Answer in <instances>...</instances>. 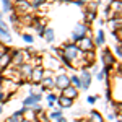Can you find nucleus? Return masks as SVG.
Returning a JSON list of instances; mask_svg holds the SVG:
<instances>
[{
    "label": "nucleus",
    "instance_id": "nucleus-1",
    "mask_svg": "<svg viewBox=\"0 0 122 122\" xmlns=\"http://www.w3.org/2000/svg\"><path fill=\"white\" fill-rule=\"evenodd\" d=\"M78 56H80V47L76 44H67L65 49L62 51V57L67 59V60H73Z\"/></svg>",
    "mask_w": 122,
    "mask_h": 122
},
{
    "label": "nucleus",
    "instance_id": "nucleus-2",
    "mask_svg": "<svg viewBox=\"0 0 122 122\" xmlns=\"http://www.w3.org/2000/svg\"><path fill=\"white\" fill-rule=\"evenodd\" d=\"M86 33H88V28L85 26L83 23H80V25H76V28L73 29V34H72V39L75 41V42H78L80 39L83 38V36H86Z\"/></svg>",
    "mask_w": 122,
    "mask_h": 122
},
{
    "label": "nucleus",
    "instance_id": "nucleus-3",
    "mask_svg": "<svg viewBox=\"0 0 122 122\" xmlns=\"http://www.w3.org/2000/svg\"><path fill=\"white\" fill-rule=\"evenodd\" d=\"M78 47H80V51H85V52H88V51H91L93 49V41L90 36H83V38L78 41Z\"/></svg>",
    "mask_w": 122,
    "mask_h": 122
},
{
    "label": "nucleus",
    "instance_id": "nucleus-4",
    "mask_svg": "<svg viewBox=\"0 0 122 122\" xmlns=\"http://www.w3.org/2000/svg\"><path fill=\"white\" fill-rule=\"evenodd\" d=\"M54 81H56V86H57V88L64 90V88H67V86L70 85V78H68V76H67L65 73H60V75L57 76Z\"/></svg>",
    "mask_w": 122,
    "mask_h": 122
},
{
    "label": "nucleus",
    "instance_id": "nucleus-5",
    "mask_svg": "<svg viewBox=\"0 0 122 122\" xmlns=\"http://www.w3.org/2000/svg\"><path fill=\"white\" fill-rule=\"evenodd\" d=\"M31 80L34 81V83H38L42 80V76H44V70H42V67H38V68H33L31 70Z\"/></svg>",
    "mask_w": 122,
    "mask_h": 122
},
{
    "label": "nucleus",
    "instance_id": "nucleus-6",
    "mask_svg": "<svg viewBox=\"0 0 122 122\" xmlns=\"http://www.w3.org/2000/svg\"><path fill=\"white\" fill-rule=\"evenodd\" d=\"M80 81H81V88L83 90H86L88 86H90V83H91V75H90V72H81V76H80Z\"/></svg>",
    "mask_w": 122,
    "mask_h": 122
},
{
    "label": "nucleus",
    "instance_id": "nucleus-7",
    "mask_svg": "<svg viewBox=\"0 0 122 122\" xmlns=\"http://www.w3.org/2000/svg\"><path fill=\"white\" fill-rule=\"evenodd\" d=\"M39 99H41V94H34V93H31L25 99V106H31V104H36V103H39Z\"/></svg>",
    "mask_w": 122,
    "mask_h": 122
},
{
    "label": "nucleus",
    "instance_id": "nucleus-8",
    "mask_svg": "<svg viewBox=\"0 0 122 122\" xmlns=\"http://www.w3.org/2000/svg\"><path fill=\"white\" fill-rule=\"evenodd\" d=\"M103 62H104V65H106V67H111L114 64V57L111 56L109 51H104V52H103Z\"/></svg>",
    "mask_w": 122,
    "mask_h": 122
},
{
    "label": "nucleus",
    "instance_id": "nucleus-9",
    "mask_svg": "<svg viewBox=\"0 0 122 122\" xmlns=\"http://www.w3.org/2000/svg\"><path fill=\"white\" fill-rule=\"evenodd\" d=\"M16 7H18L20 11H29L31 3H29V2H26V0H18V2H16Z\"/></svg>",
    "mask_w": 122,
    "mask_h": 122
},
{
    "label": "nucleus",
    "instance_id": "nucleus-10",
    "mask_svg": "<svg viewBox=\"0 0 122 122\" xmlns=\"http://www.w3.org/2000/svg\"><path fill=\"white\" fill-rule=\"evenodd\" d=\"M64 96H67V98H75L76 96V88L68 85L67 88H64Z\"/></svg>",
    "mask_w": 122,
    "mask_h": 122
},
{
    "label": "nucleus",
    "instance_id": "nucleus-11",
    "mask_svg": "<svg viewBox=\"0 0 122 122\" xmlns=\"http://www.w3.org/2000/svg\"><path fill=\"white\" fill-rule=\"evenodd\" d=\"M42 36L46 38V41H47V42H52V41H54V29H52V28H47V29H44Z\"/></svg>",
    "mask_w": 122,
    "mask_h": 122
},
{
    "label": "nucleus",
    "instance_id": "nucleus-12",
    "mask_svg": "<svg viewBox=\"0 0 122 122\" xmlns=\"http://www.w3.org/2000/svg\"><path fill=\"white\" fill-rule=\"evenodd\" d=\"M59 104H60L62 107H70V106H72V98L60 96V98H59Z\"/></svg>",
    "mask_w": 122,
    "mask_h": 122
},
{
    "label": "nucleus",
    "instance_id": "nucleus-13",
    "mask_svg": "<svg viewBox=\"0 0 122 122\" xmlns=\"http://www.w3.org/2000/svg\"><path fill=\"white\" fill-rule=\"evenodd\" d=\"M41 81H42V85H44L42 88H52V86H56V81H54L51 76H46V78L42 76V80H41Z\"/></svg>",
    "mask_w": 122,
    "mask_h": 122
},
{
    "label": "nucleus",
    "instance_id": "nucleus-14",
    "mask_svg": "<svg viewBox=\"0 0 122 122\" xmlns=\"http://www.w3.org/2000/svg\"><path fill=\"white\" fill-rule=\"evenodd\" d=\"M10 64V56L8 54H2L0 56V68H5Z\"/></svg>",
    "mask_w": 122,
    "mask_h": 122
},
{
    "label": "nucleus",
    "instance_id": "nucleus-15",
    "mask_svg": "<svg viewBox=\"0 0 122 122\" xmlns=\"http://www.w3.org/2000/svg\"><path fill=\"white\" fill-rule=\"evenodd\" d=\"M0 39L7 41V42H10V41H11V36H10L8 29H3V28H0Z\"/></svg>",
    "mask_w": 122,
    "mask_h": 122
},
{
    "label": "nucleus",
    "instance_id": "nucleus-16",
    "mask_svg": "<svg viewBox=\"0 0 122 122\" xmlns=\"http://www.w3.org/2000/svg\"><path fill=\"white\" fill-rule=\"evenodd\" d=\"M90 122H103V117L99 116V112L91 111V114H90Z\"/></svg>",
    "mask_w": 122,
    "mask_h": 122
},
{
    "label": "nucleus",
    "instance_id": "nucleus-17",
    "mask_svg": "<svg viewBox=\"0 0 122 122\" xmlns=\"http://www.w3.org/2000/svg\"><path fill=\"white\" fill-rule=\"evenodd\" d=\"M70 83L73 85L75 88H81V81H80V76H76V75H73L72 78H70Z\"/></svg>",
    "mask_w": 122,
    "mask_h": 122
},
{
    "label": "nucleus",
    "instance_id": "nucleus-18",
    "mask_svg": "<svg viewBox=\"0 0 122 122\" xmlns=\"http://www.w3.org/2000/svg\"><path fill=\"white\" fill-rule=\"evenodd\" d=\"M13 62H15V64H21V62H23V52H20V51H15Z\"/></svg>",
    "mask_w": 122,
    "mask_h": 122
},
{
    "label": "nucleus",
    "instance_id": "nucleus-19",
    "mask_svg": "<svg viewBox=\"0 0 122 122\" xmlns=\"http://www.w3.org/2000/svg\"><path fill=\"white\" fill-rule=\"evenodd\" d=\"M104 42V33L103 31H98V36H96V46H103Z\"/></svg>",
    "mask_w": 122,
    "mask_h": 122
},
{
    "label": "nucleus",
    "instance_id": "nucleus-20",
    "mask_svg": "<svg viewBox=\"0 0 122 122\" xmlns=\"http://www.w3.org/2000/svg\"><path fill=\"white\" fill-rule=\"evenodd\" d=\"M94 16H96V13H94V8H91V10H88V11H86V21H88V23H90V21H93Z\"/></svg>",
    "mask_w": 122,
    "mask_h": 122
},
{
    "label": "nucleus",
    "instance_id": "nucleus-21",
    "mask_svg": "<svg viewBox=\"0 0 122 122\" xmlns=\"http://www.w3.org/2000/svg\"><path fill=\"white\" fill-rule=\"evenodd\" d=\"M34 28H36V31H38L39 36H42V33H44V29H46L42 23H36V25H34Z\"/></svg>",
    "mask_w": 122,
    "mask_h": 122
},
{
    "label": "nucleus",
    "instance_id": "nucleus-22",
    "mask_svg": "<svg viewBox=\"0 0 122 122\" xmlns=\"http://www.w3.org/2000/svg\"><path fill=\"white\" fill-rule=\"evenodd\" d=\"M31 70H33V68H31L29 65H21V72H23V75L29 76V75H31Z\"/></svg>",
    "mask_w": 122,
    "mask_h": 122
},
{
    "label": "nucleus",
    "instance_id": "nucleus-23",
    "mask_svg": "<svg viewBox=\"0 0 122 122\" xmlns=\"http://www.w3.org/2000/svg\"><path fill=\"white\" fill-rule=\"evenodd\" d=\"M2 3H3V11H10L11 10V2L10 0H2Z\"/></svg>",
    "mask_w": 122,
    "mask_h": 122
},
{
    "label": "nucleus",
    "instance_id": "nucleus-24",
    "mask_svg": "<svg viewBox=\"0 0 122 122\" xmlns=\"http://www.w3.org/2000/svg\"><path fill=\"white\" fill-rule=\"evenodd\" d=\"M44 2H46V0H34V2L31 3V8H38V7H41Z\"/></svg>",
    "mask_w": 122,
    "mask_h": 122
},
{
    "label": "nucleus",
    "instance_id": "nucleus-25",
    "mask_svg": "<svg viewBox=\"0 0 122 122\" xmlns=\"http://www.w3.org/2000/svg\"><path fill=\"white\" fill-rule=\"evenodd\" d=\"M56 99H57V98H56V94H52V93H49V94H47V101H49V106H52Z\"/></svg>",
    "mask_w": 122,
    "mask_h": 122
},
{
    "label": "nucleus",
    "instance_id": "nucleus-26",
    "mask_svg": "<svg viewBox=\"0 0 122 122\" xmlns=\"http://www.w3.org/2000/svg\"><path fill=\"white\" fill-rule=\"evenodd\" d=\"M112 8L116 10V11H121V0H117V2H114V3H112Z\"/></svg>",
    "mask_w": 122,
    "mask_h": 122
},
{
    "label": "nucleus",
    "instance_id": "nucleus-27",
    "mask_svg": "<svg viewBox=\"0 0 122 122\" xmlns=\"http://www.w3.org/2000/svg\"><path fill=\"white\" fill-rule=\"evenodd\" d=\"M59 116H62V112H60V111H54V112H51L49 117H51V119H57Z\"/></svg>",
    "mask_w": 122,
    "mask_h": 122
},
{
    "label": "nucleus",
    "instance_id": "nucleus-28",
    "mask_svg": "<svg viewBox=\"0 0 122 122\" xmlns=\"http://www.w3.org/2000/svg\"><path fill=\"white\" fill-rule=\"evenodd\" d=\"M23 41H26V42H33V36H29V34H23Z\"/></svg>",
    "mask_w": 122,
    "mask_h": 122
},
{
    "label": "nucleus",
    "instance_id": "nucleus-29",
    "mask_svg": "<svg viewBox=\"0 0 122 122\" xmlns=\"http://www.w3.org/2000/svg\"><path fill=\"white\" fill-rule=\"evenodd\" d=\"M116 54H117V57H121V56H122V51H121V44H117V46H116Z\"/></svg>",
    "mask_w": 122,
    "mask_h": 122
},
{
    "label": "nucleus",
    "instance_id": "nucleus-30",
    "mask_svg": "<svg viewBox=\"0 0 122 122\" xmlns=\"http://www.w3.org/2000/svg\"><path fill=\"white\" fill-rule=\"evenodd\" d=\"M16 21H18L16 15H11V16H10V23H16Z\"/></svg>",
    "mask_w": 122,
    "mask_h": 122
},
{
    "label": "nucleus",
    "instance_id": "nucleus-31",
    "mask_svg": "<svg viewBox=\"0 0 122 122\" xmlns=\"http://www.w3.org/2000/svg\"><path fill=\"white\" fill-rule=\"evenodd\" d=\"M94 101H96V96H88V103L90 104H93Z\"/></svg>",
    "mask_w": 122,
    "mask_h": 122
},
{
    "label": "nucleus",
    "instance_id": "nucleus-32",
    "mask_svg": "<svg viewBox=\"0 0 122 122\" xmlns=\"http://www.w3.org/2000/svg\"><path fill=\"white\" fill-rule=\"evenodd\" d=\"M57 119H59V122H67L65 119H64V117H62V116H59V117H57Z\"/></svg>",
    "mask_w": 122,
    "mask_h": 122
},
{
    "label": "nucleus",
    "instance_id": "nucleus-33",
    "mask_svg": "<svg viewBox=\"0 0 122 122\" xmlns=\"http://www.w3.org/2000/svg\"><path fill=\"white\" fill-rule=\"evenodd\" d=\"M59 2H62V3H70V2H73V0H59Z\"/></svg>",
    "mask_w": 122,
    "mask_h": 122
},
{
    "label": "nucleus",
    "instance_id": "nucleus-34",
    "mask_svg": "<svg viewBox=\"0 0 122 122\" xmlns=\"http://www.w3.org/2000/svg\"><path fill=\"white\" fill-rule=\"evenodd\" d=\"M0 101H3V93H0Z\"/></svg>",
    "mask_w": 122,
    "mask_h": 122
},
{
    "label": "nucleus",
    "instance_id": "nucleus-35",
    "mask_svg": "<svg viewBox=\"0 0 122 122\" xmlns=\"http://www.w3.org/2000/svg\"><path fill=\"white\" fill-rule=\"evenodd\" d=\"M78 2H80V3H85V2H86V0H78Z\"/></svg>",
    "mask_w": 122,
    "mask_h": 122
},
{
    "label": "nucleus",
    "instance_id": "nucleus-36",
    "mask_svg": "<svg viewBox=\"0 0 122 122\" xmlns=\"http://www.w3.org/2000/svg\"><path fill=\"white\" fill-rule=\"evenodd\" d=\"M2 111H3V109H2V106H0V114H2Z\"/></svg>",
    "mask_w": 122,
    "mask_h": 122
},
{
    "label": "nucleus",
    "instance_id": "nucleus-37",
    "mask_svg": "<svg viewBox=\"0 0 122 122\" xmlns=\"http://www.w3.org/2000/svg\"><path fill=\"white\" fill-rule=\"evenodd\" d=\"M0 20H2V11H0Z\"/></svg>",
    "mask_w": 122,
    "mask_h": 122
},
{
    "label": "nucleus",
    "instance_id": "nucleus-38",
    "mask_svg": "<svg viewBox=\"0 0 122 122\" xmlns=\"http://www.w3.org/2000/svg\"><path fill=\"white\" fill-rule=\"evenodd\" d=\"M21 122H29V121H21Z\"/></svg>",
    "mask_w": 122,
    "mask_h": 122
},
{
    "label": "nucleus",
    "instance_id": "nucleus-39",
    "mask_svg": "<svg viewBox=\"0 0 122 122\" xmlns=\"http://www.w3.org/2000/svg\"><path fill=\"white\" fill-rule=\"evenodd\" d=\"M0 56H2V51H0Z\"/></svg>",
    "mask_w": 122,
    "mask_h": 122
}]
</instances>
